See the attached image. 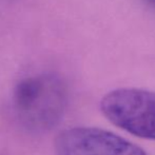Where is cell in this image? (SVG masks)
<instances>
[{
	"mask_svg": "<svg viewBox=\"0 0 155 155\" xmlns=\"http://www.w3.org/2000/svg\"><path fill=\"white\" fill-rule=\"evenodd\" d=\"M14 106L28 126L48 129L58 121L65 106V89L53 75L25 78L14 91Z\"/></svg>",
	"mask_w": 155,
	"mask_h": 155,
	"instance_id": "obj_1",
	"label": "cell"
},
{
	"mask_svg": "<svg viewBox=\"0 0 155 155\" xmlns=\"http://www.w3.org/2000/svg\"><path fill=\"white\" fill-rule=\"evenodd\" d=\"M100 109L116 127L135 136L155 140V92L116 89L104 96Z\"/></svg>",
	"mask_w": 155,
	"mask_h": 155,
	"instance_id": "obj_2",
	"label": "cell"
},
{
	"mask_svg": "<svg viewBox=\"0 0 155 155\" xmlns=\"http://www.w3.org/2000/svg\"><path fill=\"white\" fill-rule=\"evenodd\" d=\"M57 155H148L139 146L98 128L76 127L59 133L55 140Z\"/></svg>",
	"mask_w": 155,
	"mask_h": 155,
	"instance_id": "obj_3",
	"label": "cell"
},
{
	"mask_svg": "<svg viewBox=\"0 0 155 155\" xmlns=\"http://www.w3.org/2000/svg\"><path fill=\"white\" fill-rule=\"evenodd\" d=\"M146 3L148 4V5H150L151 8H155V0H145Z\"/></svg>",
	"mask_w": 155,
	"mask_h": 155,
	"instance_id": "obj_4",
	"label": "cell"
}]
</instances>
